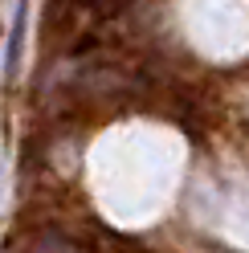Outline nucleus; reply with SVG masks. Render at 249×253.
Instances as JSON below:
<instances>
[{
    "label": "nucleus",
    "mask_w": 249,
    "mask_h": 253,
    "mask_svg": "<svg viewBox=\"0 0 249 253\" xmlns=\"http://www.w3.org/2000/svg\"><path fill=\"white\" fill-rule=\"evenodd\" d=\"M25 29H29V0L17 4V17H12V29H8V53H4V78L21 74V53H25Z\"/></svg>",
    "instance_id": "obj_1"
}]
</instances>
